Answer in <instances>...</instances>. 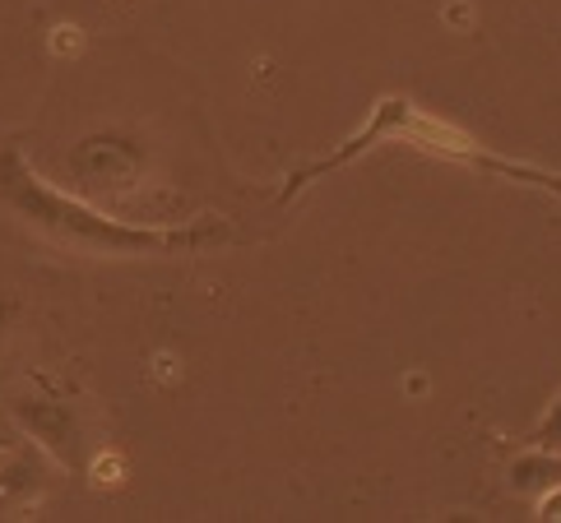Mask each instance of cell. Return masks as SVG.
I'll return each instance as SVG.
<instances>
[{
	"label": "cell",
	"instance_id": "277c9868",
	"mask_svg": "<svg viewBox=\"0 0 561 523\" xmlns=\"http://www.w3.org/2000/svg\"><path fill=\"white\" fill-rule=\"evenodd\" d=\"M139 163V153L126 144V139H107V135H98V139H84V144H75L70 153V172L79 181H89L93 190H116V186H126L130 172Z\"/></svg>",
	"mask_w": 561,
	"mask_h": 523
},
{
	"label": "cell",
	"instance_id": "52a82bcc",
	"mask_svg": "<svg viewBox=\"0 0 561 523\" xmlns=\"http://www.w3.org/2000/svg\"><path fill=\"white\" fill-rule=\"evenodd\" d=\"M529 445H538V450H557V454H561V394L552 398V408L543 412V421L534 427Z\"/></svg>",
	"mask_w": 561,
	"mask_h": 523
},
{
	"label": "cell",
	"instance_id": "ba28073f",
	"mask_svg": "<svg viewBox=\"0 0 561 523\" xmlns=\"http://www.w3.org/2000/svg\"><path fill=\"white\" fill-rule=\"evenodd\" d=\"M538 519H561V487L538 496Z\"/></svg>",
	"mask_w": 561,
	"mask_h": 523
},
{
	"label": "cell",
	"instance_id": "7a4b0ae2",
	"mask_svg": "<svg viewBox=\"0 0 561 523\" xmlns=\"http://www.w3.org/2000/svg\"><path fill=\"white\" fill-rule=\"evenodd\" d=\"M376 144H413V149H423V153H440V158H450V163H465V167L483 172V176H501V181H515V186L548 190V195L561 199V176L557 172L529 167V163H511V158H501V153L478 144V139H469L465 130H455V126H446V120L427 116L423 107H413L409 97H380L363 130L348 135L344 144H339L334 153H325L320 163H307V167H297L288 176V186H284V195H278V205H293V199L302 195L307 186H316L320 176H330V172H339L344 163H353V158L371 153Z\"/></svg>",
	"mask_w": 561,
	"mask_h": 523
},
{
	"label": "cell",
	"instance_id": "3957f363",
	"mask_svg": "<svg viewBox=\"0 0 561 523\" xmlns=\"http://www.w3.org/2000/svg\"><path fill=\"white\" fill-rule=\"evenodd\" d=\"M14 417L24 421V431L37 440L43 450H51L61 458L66 468H79L84 464V431H79V417L66 408V404H43V398H24V404L14 408Z\"/></svg>",
	"mask_w": 561,
	"mask_h": 523
},
{
	"label": "cell",
	"instance_id": "9c48e42d",
	"mask_svg": "<svg viewBox=\"0 0 561 523\" xmlns=\"http://www.w3.org/2000/svg\"><path fill=\"white\" fill-rule=\"evenodd\" d=\"M5 450H10V440H5V435H0V454H5Z\"/></svg>",
	"mask_w": 561,
	"mask_h": 523
},
{
	"label": "cell",
	"instance_id": "6da1fadb",
	"mask_svg": "<svg viewBox=\"0 0 561 523\" xmlns=\"http://www.w3.org/2000/svg\"><path fill=\"white\" fill-rule=\"evenodd\" d=\"M0 199L10 205L19 223H28L37 236L70 255H103V259H153V255H191L224 241V223L195 228H145L130 218H112L84 205L66 190H51L14 144H0Z\"/></svg>",
	"mask_w": 561,
	"mask_h": 523
},
{
	"label": "cell",
	"instance_id": "5b68a950",
	"mask_svg": "<svg viewBox=\"0 0 561 523\" xmlns=\"http://www.w3.org/2000/svg\"><path fill=\"white\" fill-rule=\"evenodd\" d=\"M511 487L519 496H543L552 487H561V454L557 450H529V454H519L515 464H511Z\"/></svg>",
	"mask_w": 561,
	"mask_h": 523
},
{
	"label": "cell",
	"instance_id": "8992f818",
	"mask_svg": "<svg viewBox=\"0 0 561 523\" xmlns=\"http://www.w3.org/2000/svg\"><path fill=\"white\" fill-rule=\"evenodd\" d=\"M43 487V464L33 454L5 450V468H0V510H14Z\"/></svg>",
	"mask_w": 561,
	"mask_h": 523
}]
</instances>
